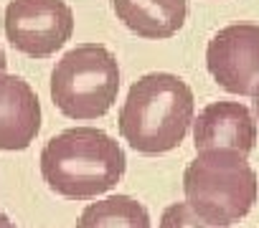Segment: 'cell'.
<instances>
[{
    "label": "cell",
    "mask_w": 259,
    "mask_h": 228,
    "mask_svg": "<svg viewBox=\"0 0 259 228\" xmlns=\"http://www.w3.org/2000/svg\"><path fill=\"white\" fill-rule=\"evenodd\" d=\"M193 122L191 86L165 71L140 76L130 86L119 109V135L143 155H163L176 150Z\"/></svg>",
    "instance_id": "obj_1"
},
{
    "label": "cell",
    "mask_w": 259,
    "mask_h": 228,
    "mask_svg": "<svg viewBox=\"0 0 259 228\" xmlns=\"http://www.w3.org/2000/svg\"><path fill=\"white\" fill-rule=\"evenodd\" d=\"M124 150L104 130L71 127L41 150V175L49 188L69 200L109 193L124 175Z\"/></svg>",
    "instance_id": "obj_2"
},
{
    "label": "cell",
    "mask_w": 259,
    "mask_h": 228,
    "mask_svg": "<svg viewBox=\"0 0 259 228\" xmlns=\"http://www.w3.org/2000/svg\"><path fill=\"white\" fill-rule=\"evenodd\" d=\"M186 203L206 223L241 220L256 203V175L246 155L213 147L198 152L183 173Z\"/></svg>",
    "instance_id": "obj_3"
},
{
    "label": "cell",
    "mask_w": 259,
    "mask_h": 228,
    "mask_svg": "<svg viewBox=\"0 0 259 228\" xmlns=\"http://www.w3.org/2000/svg\"><path fill=\"white\" fill-rule=\"evenodd\" d=\"M119 91V66L102 43H81L64 53L51 71V99L69 120H99Z\"/></svg>",
    "instance_id": "obj_4"
},
{
    "label": "cell",
    "mask_w": 259,
    "mask_h": 228,
    "mask_svg": "<svg viewBox=\"0 0 259 228\" xmlns=\"http://www.w3.org/2000/svg\"><path fill=\"white\" fill-rule=\"evenodd\" d=\"M3 28L16 51L31 59H49L71 38L74 13L66 0H11Z\"/></svg>",
    "instance_id": "obj_5"
},
{
    "label": "cell",
    "mask_w": 259,
    "mask_h": 228,
    "mask_svg": "<svg viewBox=\"0 0 259 228\" xmlns=\"http://www.w3.org/2000/svg\"><path fill=\"white\" fill-rule=\"evenodd\" d=\"M206 66L213 81L236 96H254L259 84V26L231 23L206 48Z\"/></svg>",
    "instance_id": "obj_6"
},
{
    "label": "cell",
    "mask_w": 259,
    "mask_h": 228,
    "mask_svg": "<svg viewBox=\"0 0 259 228\" xmlns=\"http://www.w3.org/2000/svg\"><path fill=\"white\" fill-rule=\"evenodd\" d=\"M193 145L198 152L224 147L249 155L256 145V120L239 101H213L193 120Z\"/></svg>",
    "instance_id": "obj_7"
},
{
    "label": "cell",
    "mask_w": 259,
    "mask_h": 228,
    "mask_svg": "<svg viewBox=\"0 0 259 228\" xmlns=\"http://www.w3.org/2000/svg\"><path fill=\"white\" fill-rule=\"evenodd\" d=\"M41 130V101L16 74H0V150H26Z\"/></svg>",
    "instance_id": "obj_8"
},
{
    "label": "cell",
    "mask_w": 259,
    "mask_h": 228,
    "mask_svg": "<svg viewBox=\"0 0 259 228\" xmlns=\"http://www.w3.org/2000/svg\"><path fill=\"white\" fill-rule=\"evenodd\" d=\"M112 3L124 28L153 41L176 36L188 16L186 0H112Z\"/></svg>",
    "instance_id": "obj_9"
},
{
    "label": "cell",
    "mask_w": 259,
    "mask_h": 228,
    "mask_svg": "<svg viewBox=\"0 0 259 228\" xmlns=\"http://www.w3.org/2000/svg\"><path fill=\"white\" fill-rule=\"evenodd\" d=\"M76 228H150V213L130 195H109L89 203L81 210Z\"/></svg>",
    "instance_id": "obj_10"
},
{
    "label": "cell",
    "mask_w": 259,
    "mask_h": 228,
    "mask_svg": "<svg viewBox=\"0 0 259 228\" xmlns=\"http://www.w3.org/2000/svg\"><path fill=\"white\" fill-rule=\"evenodd\" d=\"M160 228H229V225L206 223L191 210L188 203H170L160 215Z\"/></svg>",
    "instance_id": "obj_11"
},
{
    "label": "cell",
    "mask_w": 259,
    "mask_h": 228,
    "mask_svg": "<svg viewBox=\"0 0 259 228\" xmlns=\"http://www.w3.org/2000/svg\"><path fill=\"white\" fill-rule=\"evenodd\" d=\"M0 228H16V225H13V220H11L3 210H0Z\"/></svg>",
    "instance_id": "obj_12"
},
{
    "label": "cell",
    "mask_w": 259,
    "mask_h": 228,
    "mask_svg": "<svg viewBox=\"0 0 259 228\" xmlns=\"http://www.w3.org/2000/svg\"><path fill=\"white\" fill-rule=\"evenodd\" d=\"M254 109H256V122H259V84L254 89Z\"/></svg>",
    "instance_id": "obj_13"
},
{
    "label": "cell",
    "mask_w": 259,
    "mask_h": 228,
    "mask_svg": "<svg viewBox=\"0 0 259 228\" xmlns=\"http://www.w3.org/2000/svg\"><path fill=\"white\" fill-rule=\"evenodd\" d=\"M0 74H6V53L0 48Z\"/></svg>",
    "instance_id": "obj_14"
}]
</instances>
